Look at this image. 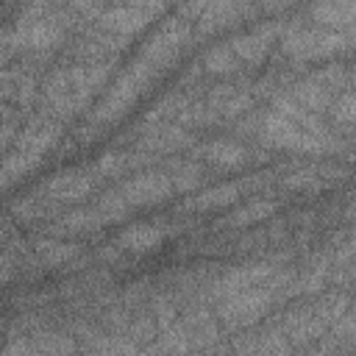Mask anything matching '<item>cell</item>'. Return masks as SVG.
Masks as SVG:
<instances>
[{
	"mask_svg": "<svg viewBox=\"0 0 356 356\" xmlns=\"http://www.w3.org/2000/svg\"><path fill=\"white\" fill-rule=\"evenodd\" d=\"M292 273L289 270H278L267 284L253 286V289H242L231 298L217 300V320L222 323V328L228 331H242V328H253L275 300L286 298V289L292 284Z\"/></svg>",
	"mask_w": 356,
	"mask_h": 356,
	"instance_id": "1",
	"label": "cell"
},
{
	"mask_svg": "<svg viewBox=\"0 0 356 356\" xmlns=\"http://www.w3.org/2000/svg\"><path fill=\"white\" fill-rule=\"evenodd\" d=\"M348 312V295L345 292H328L317 300H309L303 306L289 309L281 317V331L289 339L292 348H303L309 342H317L342 314Z\"/></svg>",
	"mask_w": 356,
	"mask_h": 356,
	"instance_id": "2",
	"label": "cell"
},
{
	"mask_svg": "<svg viewBox=\"0 0 356 356\" xmlns=\"http://www.w3.org/2000/svg\"><path fill=\"white\" fill-rule=\"evenodd\" d=\"M156 81V75L142 64V61H131L111 83V89L106 92V97L97 103L95 114H92V122L97 125H111L117 120H122L128 114V108L139 100L142 92H147V86Z\"/></svg>",
	"mask_w": 356,
	"mask_h": 356,
	"instance_id": "3",
	"label": "cell"
},
{
	"mask_svg": "<svg viewBox=\"0 0 356 356\" xmlns=\"http://www.w3.org/2000/svg\"><path fill=\"white\" fill-rule=\"evenodd\" d=\"M350 44H353V33H339V31H328V28H317V25H303L300 19L292 22L284 31V39H281V50L295 61L325 58V56L350 50Z\"/></svg>",
	"mask_w": 356,
	"mask_h": 356,
	"instance_id": "4",
	"label": "cell"
},
{
	"mask_svg": "<svg viewBox=\"0 0 356 356\" xmlns=\"http://www.w3.org/2000/svg\"><path fill=\"white\" fill-rule=\"evenodd\" d=\"M259 136L264 145L270 147H278V150H292V153H312V156H320V153H331L337 150V136L325 139V136H314L309 131H303L300 125H295L292 120H286L284 114H278L275 108L267 111L261 120H259Z\"/></svg>",
	"mask_w": 356,
	"mask_h": 356,
	"instance_id": "5",
	"label": "cell"
},
{
	"mask_svg": "<svg viewBox=\"0 0 356 356\" xmlns=\"http://www.w3.org/2000/svg\"><path fill=\"white\" fill-rule=\"evenodd\" d=\"M192 42V22L181 19V17H172V19H164L156 33L142 44L136 61H142L153 75H159L161 70H170L181 53L189 47Z\"/></svg>",
	"mask_w": 356,
	"mask_h": 356,
	"instance_id": "6",
	"label": "cell"
},
{
	"mask_svg": "<svg viewBox=\"0 0 356 356\" xmlns=\"http://www.w3.org/2000/svg\"><path fill=\"white\" fill-rule=\"evenodd\" d=\"M167 11L164 3H125V6H103L100 14L95 17V25L128 39L131 33H139L147 28L153 19H159Z\"/></svg>",
	"mask_w": 356,
	"mask_h": 356,
	"instance_id": "7",
	"label": "cell"
},
{
	"mask_svg": "<svg viewBox=\"0 0 356 356\" xmlns=\"http://www.w3.org/2000/svg\"><path fill=\"white\" fill-rule=\"evenodd\" d=\"M281 267H275V261H248V264H236V267H231V270H225V273H220L214 281H211V286H209V292H206V300H222V298H231V295H236V292H242V289H253V286H261V284H267L275 273H278Z\"/></svg>",
	"mask_w": 356,
	"mask_h": 356,
	"instance_id": "8",
	"label": "cell"
},
{
	"mask_svg": "<svg viewBox=\"0 0 356 356\" xmlns=\"http://www.w3.org/2000/svg\"><path fill=\"white\" fill-rule=\"evenodd\" d=\"M117 189H120L122 200L128 203V209L164 203L172 195V184L164 170H142L134 178H128L125 184H120Z\"/></svg>",
	"mask_w": 356,
	"mask_h": 356,
	"instance_id": "9",
	"label": "cell"
},
{
	"mask_svg": "<svg viewBox=\"0 0 356 356\" xmlns=\"http://www.w3.org/2000/svg\"><path fill=\"white\" fill-rule=\"evenodd\" d=\"M61 122L47 117V114H39L33 117L17 136H14V150L19 153H28V156H36V159H44L61 139Z\"/></svg>",
	"mask_w": 356,
	"mask_h": 356,
	"instance_id": "10",
	"label": "cell"
},
{
	"mask_svg": "<svg viewBox=\"0 0 356 356\" xmlns=\"http://www.w3.org/2000/svg\"><path fill=\"white\" fill-rule=\"evenodd\" d=\"M39 189L58 206L78 203L95 189V175L81 167H67V170H58L56 175H50Z\"/></svg>",
	"mask_w": 356,
	"mask_h": 356,
	"instance_id": "11",
	"label": "cell"
},
{
	"mask_svg": "<svg viewBox=\"0 0 356 356\" xmlns=\"http://www.w3.org/2000/svg\"><path fill=\"white\" fill-rule=\"evenodd\" d=\"M281 33V22H275V19H270V22H261V25H256L253 31H245V33H236L231 42H228V47L234 50V56L239 58V61H245V64H261L264 58H267V53H270V44H273V39Z\"/></svg>",
	"mask_w": 356,
	"mask_h": 356,
	"instance_id": "12",
	"label": "cell"
},
{
	"mask_svg": "<svg viewBox=\"0 0 356 356\" xmlns=\"http://www.w3.org/2000/svg\"><path fill=\"white\" fill-rule=\"evenodd\" d=\"M195 136L175 125V122H159V125H147V131L136 139V150L147 153V156H164V153H175L184 147H192Z\"/></svg>",
	"mask_w": 356,
	"mask_h": 356,
	"instance_id": "13",
	"label": "cell"
},
{
	"mask_svg": "<svg viewBox=\"0 0 356 356\" xmlns=\"http://www.w3.org/2000/svg\"><path fill=\"white\" fill-rule=\"evenodd\" d=\"M234 356H292V345L278 325L234 339Z\"/></svg>",
	"mask_w": 356,
	"mask_h": 356,
	"instance_id": "14",
	"label": "cell"
},
{
	"mask_svg": "<svg viewBox=\"0 0 356 356\" xmlns=\"http://www.w3.org/2000/svg\"><path fill=\"white\" fill-rule=\"evenodd\" d=\"M167 239V225L164 220H156V222H136V225H128L120 231L117 236V248L122 253H134V256H145V253H153L164 245Z\"/></svg>",
	"mask_w": 356,
	"mask_h": 356,
	"instance_id": "15",
	"label": "cell"
},
{
	"mask_svg": "<svg viewBox=\"0 0 356 356\" xmlns=\"http://www.w3.org/2000/svg\"><path fill=\"white\" fill-rule=\"evenodd\" d=\"M184 334H186V342H189V350H209L217 345L220 339V325H217V317L206 309V306H195L189 309L186 314L178 317Z\"/></svg>",
	"mask_w": 356,
	"mask_h": 356,
	"instance_id": "16",
	"label": "cell"
},
{
	"mask_svg": "<svg viewBox=\"0 0 356 356\" xmlns=\"http://www.w3.org/2000/svg\"><path fill=\"white\" fill-rule=\"evenodd\" d=\"M253 11H259V8H256V6H248V3H231V0L209 3L206 11L200 14V19H195V22H197V33H200V36H209V33H214V31L231 28V25H236L242 17H248V14H253Z\"/></svg>",
	"mask_w": 356,
	"mask_h": 356,
	"instance_id": "17",
	"label": "cell"
},
{
	"mask_svg": "<svg viewBox=\"0 0 356 356\" xmlns=\"http://www.w3.org/2000/svg\"><path fill=\"white\" fill-rule=\"evenodd\" d=\"M31 253L36 256L42 270H50V267H64V264L75 261L83 253V248L78 242H67L58 236H36L31 242Z\"/></svg>",
	"mask_w": 356,
	"mask_h": 356,
	"instance_id": "18",
	"label": "cell"
},
{
	"mask_svg": "<svg viewBox=\"0 0 356 356\" xmlns=\"http://www.w3.org/2000/svg\"><path fill=\"white\" fill-rule=\"evenodd\" d=\"M309 17L317 22V28H328V31H339V33H353L356 3L353 0L317 3V6L309 8Z\"/></svg>",
	"mask_w": 356,
	"mask_h": 356,
	"instance_id": "19",
	"label": "cell"
},
{
	"mask_svg": "<svg viewBox=\"0 0 356 356\" xmlns=\"http://www.w3.org/2000/svg\"><path fill=\"white\" fill-rule=\"evenodd\" d=\"M36 97V78L33 72L14 67V70H0V103L11 100L17 106H28Z\"/></svg>",
	"mask_w": 356,
	"mask_h": 356,
	"instance_id": "20",
	"label": "cell"
},
{
	"mask_svg": "<svg viewBox=\"0 0 356 356\" xmlns=\"http://www.w3.org/2000/svg\"><path fill=\"white\" fill-rule=\"evenodd\" d=\"M200 156L217 167H225V170H236V167H245L250 159H253V150L245 147L242 142H234V139H214L209 145L200 147Z\"/></svg>",
	"mask_w": 356,
	"mask_h": 356,
	"instance_id": "21",
	"label": "cell"
},
{
	"mask_svg": "<svg viewBox=\"0 0 356 356\" xmlns=\"http://www.w3.org/2000/svg\"><path fill=\"white\" fill-rule=\"evenodd\" d=\"M58 209H61V206L53 203L42 189H33V192H28V195L11 200V217H14L17 222H39V220L53 217Z\"/></svg>",
	"mask_w": 356,
	"mask_h": 356,
	"instance_id": "22",
	"label": "cell"
},
{
	"mask_svg": "<svg viewBox=\"0 0 356 356\" xmlns=\"http://www.w3.org/2000/svg\"><path fill=\"white\" fill-rule=\"evenodd\" d=\"M242 195V186L236 181L231 184H220V186H211V189H203L200 195L189 197L181 203V211H211V209H225L231 203H236Z\"/></svg>",
	"mask_w": 356,
	"mask_h": 356,
	"instance_id": "23",
	"label": "cell"
},
{
	"mask_svg": "<svg viewBox=\"0 0 356 356\" xmlns=\"http://www.w3.org/2000/svg\"><path fill=\"white\" fill-rule=\"evenodd\" d=\"M275 211H278V200L256 197V200H250V203H245V206L234 209L228 217L217 220V225H225V228H248V225H253V222L267 220V217H270V214H275Z\"/></svg>",
	"mask_w": 356,
	"mask_h": 356,
	"instance_id": "24",
	"label": "cell"
},
{
	"mask_svg": "<svg viewBox=\"0 0 356 356\" xmlns=\"http://www.w3.org/2000/svg\"><path fill=\"white\" fill-rule=\"evenodd\" d=\"M42 164H44V159H36V156H28V153H19V150L8 153V156L0 161V189H6V186H11V184H17L19 178L31 175V172L39 170Z\"/></svg>",
	"mask_w": 356,
	"mask_h": 356,
	"instance_id": "25",
	"label": "cell"
},
{
	"mask_svg": "<svg viewBox=\"0 0 356 356\" xmlns=\"http://www.w3.org/2000/svg\"><path fill=\"white\" fill-rule=\"evenodd\" d=\"M97 228H103V222H100V217H97V211H95V206L92 209H75V211H70V214H64L53 228H50V234H92V231H97Z\"/></svg>",
	"mask_w": 356,
	"mask_h": 356,
	"instance_id": "26",
	"label": "cell"
},
{
	"mask_svg": "<svg viewBox=\"0 0 356 356\" xmlns=\"http://www.w3.org/2000/svg\"><path fill=\"white\" fill-rule=\"evenodd\" d=\"M170 184H172V192H192L203 184V167L197 161H170V167L164 170Z\"/></svg>",
	"mask_w": 356,
	"mask_h": 356,
	"instance_id": "27",
	"label": "cell"
},
{
	"mask_svg": "<svg viewBox=\"0 0 356 356\" xmlns=\"http://www.w3.org/2000/svg\"><path fill=\"white\" fill-rule=\"evenodd\" d=\"M131 167H134V153L106 150V153L97 156V161H95V167H92L89 172H92L95 181H97V178H117V175H122V172L131 170Z\"/></svg>",
	"mask_w": 356,
	"mask_h": 356,
	"instance_id": "28",
	"label": "cell"
},
{
	"mask_svg": "<svg viewBox=\"0 0 356 356\" xmlns=\"http://www.w3.org/2000/svg\"><path fill=\"white\" fill-rule=\"evenodd\" d=\"M328 175H334V170L306 167V170H295V172H289L281 184H284V189H292V192H309V189H320V186L331 184Z\"/></svg>",
	"mask_w": 356,
	"mask_h": 356,
	"instance_id": "29",
	"label": "cell"
},
{
	"mask_svg": "<svg viewBox=\"0 0 356 356\" xmlns=\"http://www.w3.org/2000/svg\"><path fill=\"white\" fill-rule=\"evenodd\" d=\"M203 67H206L209 72H214V75H234V72H239L242 61L234 56V50H231L228 42H225V44H214L211 50H206Z\"/></svg>",
	"mask_w": 356,
	"mask_h": 356,
	"instance_id": "30",
	"label": "cell"
},
{
	"mask_svg": "<svg viewBox=\"0 0 356 356\" xmlns=\"http://www.w3.org/2000/svg\"><path fill=\"white\" fill-rule=\"evenodd\" d=\"M95 211H97L100 222L108 225V222H120V220H125L131 209H128V203L122 200L120 189H108V192H103L100 200L95 203Z\"/></svg>",
	"mask_w": 356,
	"mask_h": 356,
	"instance_id": "31",
	"label": "cell"
},
{
	"mask_svg": "<svg viewBox=\"0 0 356 356\" xmlns=\"http://www.w3.org/2000/svg\"><path fill=\"white\" fill-rule=\"evenodd\" d=\"M356 108V100H353V92L350 89H345L339 97H334V103H331V117H334V122H339V125H345V128H350V122H353V111Z\"/></svg>",
	"mask_w": 356,
	"mask_h": 356,
	"instance_id": "32",
	"label": "cell"
},
{
	"mask_svg": "<svg viewBox=\"0 0 356 356\" xmlns=\"http://www.w3.org/2000/svg\"><path fill=\"white\" fill-rule=\"evenodd\" d=\"M0 356H42V353H39V345L31 334V337H11L0 348Z\"/></svg>",
	"mask_w": 356,
	"mask_h": 356,
	"instance_id": "33",
	"label": "cell"
},
{
	"mask_svg": "<svg viewBox=\"0 0 356 356\" xmlns=\"http://www.w3.org/2000/svg\"><path fill=\"white\" fill-rule=\"evenodd\" d=\"M0 339H3V323H0Z\"/></svg>",
	"mask_w": 356,
	"mask_h": 356,
	"instance_id": "34",
	"label": "cell"
}]
</instances>
